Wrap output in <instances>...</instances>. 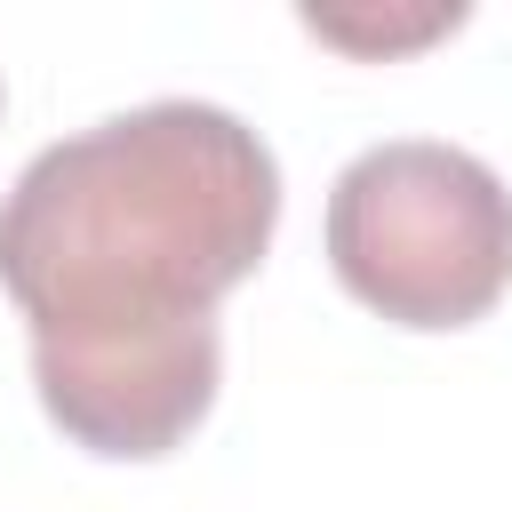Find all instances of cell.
Instances as JSON below:
<instances>
[{
  "instance_id": "1",
  "label": "cell",
  "mask_w": 512,
  "mask_h": 512,
  "mask_svg": "<svg viewBox=\"0 0 512 512\" xmlns=\"http://www.w3.org/2000/svg\"><path fill=\"white\" fill-rule=\"evenodd\" d=\"M272 224L280 160L224 104L160 96L40 144L0 192V288L48 424L112 464L184 448L224 384L216 304Z\"/></svg>"
},
{
  "instance_id": "3",
  "label": "cell",
  "mask_w": 512,
  "mask_h": 512,
  "mask_svg": "<svg viewBox=\"0 0 512 512\" xmlns=\"http://www.w3.org/2000/svg\"><path fill=\"white\" fill-rule=\"evenodd\" d=\"M456 24H464L456 0H448V8H416V16H344V8H304V32H320V40L352 48V56H392V48L440 40V32H456Z\"/></svg>"
},
{
  "instance_id": "2",
  "label": "cell",
  "mask_w": 512,
  "mask_h": 512,
  "mask_svg": "<svg viewBox=\"0 0 512 512\" xmlns=\"http://www.w3.org/2000/svg\"><path fill=\"white\" fill-rule=\"evenodd\" d=\"M328 272L392 328H472L512 288V192L440 136H392L328 184Z\"/></svg>"
}]
</instances>
